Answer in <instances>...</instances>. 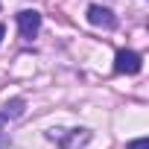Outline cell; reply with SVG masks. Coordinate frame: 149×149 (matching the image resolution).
<instances>
[{"mask_svg":"<svg viewBox=\"0 0 149 149\" xmlns=\"http://www.w3.org/2000/svg\"><path fill=\"white\" fill-rule=\"evenodd\" d=\"M24 108H26V102L21 97H15V100H9L3 108H0V117H3V120H18L24 114Z\"/></svg>","mask_w":149,"mask_h":149,"instance_id":"5b68a950","label":"cell"},{"mask_svg":"<svg viewBox=\"0 0 149 149\" xmlns=\"http://www.w3.org/2000/svg\"><path fill=\"white\" fill-rule=\"evenodd\" d=\"M88 24H91V26H100V29H114V26H117V18H114L111 9L94 3V6H88Z\"/></svg>","mask_w":149,"mask_h":149,"instance_id":"277c9868","label":"cell"},{"mask_svg":"<svg viewBox=\"0 0 149 149\" xmlns=\"http://www.w3.org/2000/svg\"><path fill=\"white\" fill-rule=\"evenodd\" d=\"M3 123H6V120H3V117H0V129H3Z\"/></svg>","mask_w":149,"mask_h":149,"instance_id":"ba28073f","label":"cell"},{"mask_svg":"<svg viewBox=\"0 0 149 149\" xmlns=\"http://www.w3.org/2000/svg\"><path fill=\"white\" fill-rule=\"evenodd\" d=\"M18 29H21V38H35L38 35V29H41V15L35 12V9H24V12H18Z\"/></svg>","mask_w":149,"mask_h":149,"instance_id":"3957f363","label":"cell"},{"mask_svg":"<svg viewBox=\"0 0 149 149\" xmlns=\"http://www.w3.org/2000/svg\"><path fill=\"white\" fill-rule=\"evenodd\" d=\"M140 67H143V58H140V53H134V50H120V53L114 56V73L134 76V73H140Z\"/></svg>","mask_w":149,"mask_h":149,"instance_id":"6da1fadb","label":"cell"},{"mask_svg":"<svg viewBox=\"0 0 149 149\" xmlns=\"http://www.w3.org/2000/svg\"><path fill=\"white\" fill-rule=\"evenodd\" d=\"M3 35H6V29H3V24H0V41H3Z\"/></svg>","mask_w":149,"mask_h":149,"instance_id":"52a82bcc","label":"cell"},{"mask_svg":"<svg viewBox=\"0 0 149 149\" xmlns=\"http://www.w3.org/2000/svg\"><path fill=\"white\" fill-rule=\"evenodd\" d=\"M47 137L56 140L61 149H76V146H82V143L88 140V132H85V129H70V132L53 129V132H47Z\"/></svg>","mask_w":149,"mask_h":149,"instance_id":"7a4b0ae2","label":"cell"},{"mask_svg":"<svg viewBox=\"0 0 149 149\" xmlns=\"http://www.w3.org/2000/svg\"><path fill=\"white\" fill-rule=\"evenodd\" d=\"M129 149H149V140H146V137H137V140L129 143Z\"/></svg>","mask_w":149,"mask_h":149,"instance_id":"8992f818","label":"cell"}]
</instances>
